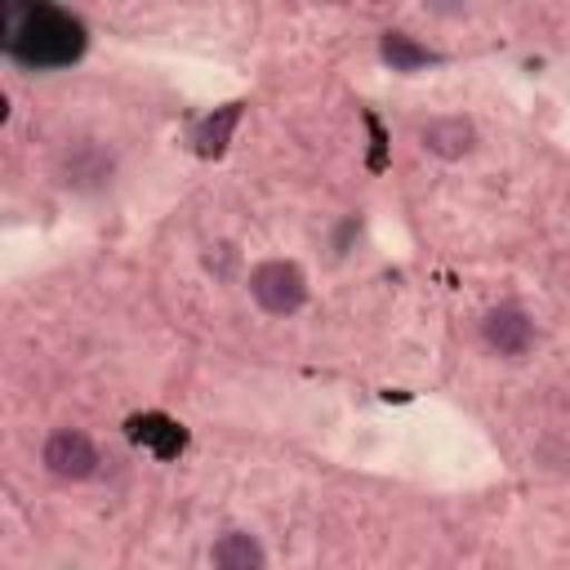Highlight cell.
<instances>
[{"instance_id": "cell-1", "label": "cell", "mask_w": 570, "mask_h": 570, "mask_svg": "<svg viewBox=\"0 0 570 570\" xmlns=\"http://www.w3.org/2000/svg\"><path fill=\"white\" fill-rule=\"evenodd\" d=\"M0 45L18 67L53 71V67H71L85 53L89 36L85 22L58 4H4Z\"/></svg>"}, {"instance_id": "cell-2", "label": "cell", "mask_w": 570, "mask_h": 570, "mask_svg": "<svg viewBox=\"0 0 570 570\" xmlns=\"http://www.w3.org/2000/svg\"><path fill=\"white\" fill-rule=\"evenodd\" d=\"M249 294H254V303H258L263 312H272V316H289V312L303 307V298H307V281H303V272H298L294 263H285V258H267V263H258V267L249 272Z\"/></svg>"}, {"instance_id": "cell-3", "label": "cell", "mask_w": 570, "mask_h": 570, "mask_svg": "<svg viewBox=\"0 0 570 570\" xmlns=\"http://www.w3.org/2000/svg\"><path fill=\"white\" fill-rule=\"evenodd\" d=\"M45 468L53 476H62V481H85V476L98 472V450H94V441L85 432L62 428V432H53L45 441Z\"/></svg>"}, {"instance_id": "cell-4", "label": "cell", "mask_w": 570, "mask_h": 570, "mask_svg": "<svg viewBox=\"0 0 570 570\" xmlns=\"http://www.w3.org/2000/svg\"><path fill=\"white\" fill-rule=\"evenodd\" d=\"M481 334H485V347L490 352H499V356H525L530 343H534V321L521 307H494L481 321Z\"/></svg>"}, {"instance_id": "cell-5", "label": "cell", "mask_w": 570, "mask_h": 570, "mask_svg": "<svg viewBox=\"0 0 570 570\" xmlns=\"http://www.w3.org/2000/svg\"><path fill=\"white\" fill-rule=\"evenodd\" d=\"M125 432H129L134 445L151 450L156 459H174V454H183V445H187L183 423H174L169 414H134V419L125 423Z\"/></svg>"}, {"instance_id": "cell-6", "label": "cell", "mask_w": 570, "mask_h": 570, "mask_svg": "<svg viewBox=\"0 0 570 570\" xmlns=\"http://www.w3.org/2000/svg\"><path fill=\"white\" fill-rule=\"evenodd\" d=\"M472 125L463 120V116H436V120H428L423 129H419V142L432 151V156H445V160H459V156H468L472 151Z\"/></svg>"}, {"instance_id": "cell-7", "label": "cell", "mask_w": 570, "mask_h": 570, "mask_svg": "<svg viewBox=\"0 0 570 570\" xmlns=\"http://www.w3.org/2000/svg\"><path fill=\"white\" fill-rule=\"evenodd\" d=\"M214 570H263L267 557H263V543L245 530H227L214 539V552H209Z\"/></svg>"}, {"instance_id": "cell-8", "label": "cell", "mask_w": 570, "mask_h": 570, "mask_svg": "<svg viewBox=\"0 0 570 570\" xmlns=\"http://www.w3.org/2000/svg\"><path fill=\"white\" fill-rule=\"evenodd\" d=\"M240 107L245 102H227V107H218L214 116H205L196 125V151L200 156H223V147L232 142V129L240 125Z\"/></svg>"}, {"instance_id": "cell-9", "label": "cell", "mask_w": 570, "mask_h": 570, "mask_svg": "<svg viewBox=\"0 0 570 570\" xmlns=\"http://www.w3.org/2000/svg\"><path fill=\"white\" fill-rule=\"evenodd\" d=\"M383 58L392 62V71H419V67L436 62V53L423 49V45H414L405 31H387L383 36Z\"/></svg>"}, {"instance_id": "cell-10", "label": "cell", "mask_w": 570, "mask_h": 570, "mask_svg": "<svg viewBox=\"0 0 570 570\" xmlns=\"http://www.w3.org/2000/svg\"><path fill=\"white\" fill-rule=\"evenodd\" d=\"M205 263H209V267H218V276H227V272H232V263H236V249H232V245H218Z\"/></svg>"}]
</instances>
